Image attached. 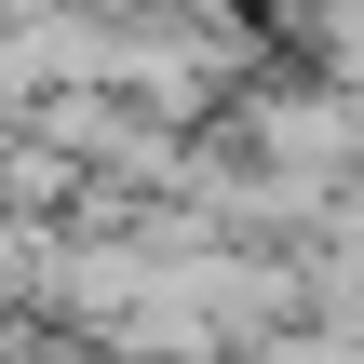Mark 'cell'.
<instances>
[{
	"label": "cell",
	"instance_id": "cell-1",
	"mask_svg": "<svg viewBox=\"0 0 364 364\" xmlns=\"http://www.w3.org/2000/svg\"><path fill=\"white\" fill-rule=\"evenodd\" d=\"M27 270H41V243H27V230H0V311L27 297Z\"/></svg>",
	"mask_w": 364,
	"mask_h": 364
}]
</instances>
